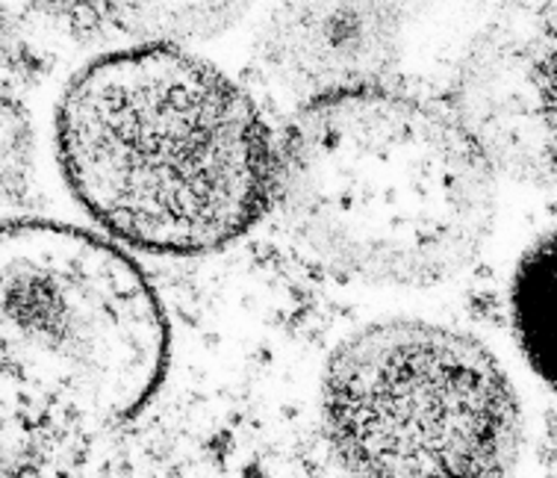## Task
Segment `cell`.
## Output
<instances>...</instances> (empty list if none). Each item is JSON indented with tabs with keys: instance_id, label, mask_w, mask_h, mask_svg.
Masks as SVG:
<instances>
[{
	"instance_id": "obj_1",
	"label": "cell",
	"mask_w": 557,
	"mask_h": 478,
	"mask_svg": "<svg viewBox=\"0 0 557 478\" xmlns=\"http://www.w3.org/2000/svg\"><path fill=\"white\" fill-rule=\"evenodd\" d=\"M57 145L83 210L153 255L215 252L277 198L281 151L260 110L181 45L148 41L83 69Z\"/></svg>"
},
{
	"instance_id": "obj_2",
	"label": "cell",
	"mask_w": 557,
	"mask_h": 478,
	"mask_svg": "<svg viewBox=\"0 0 557 478\" xmlns=\"http://www.w3.org/2000/svg\"><path fill=\"white\" fill-rule=\"evenodd\" d=\"M277 198L322 263L389 286L457 275L496 216L493 166L463 124L377 83L298 110L281 145Z\"/></svg>"
},
{
	"instance_id": "obj_3",
	"label": "cell",
	"mask_w": 557,
	"mask_h": 478,
	"mask_svg": "<svg viewBox=\"0 0 557 478\" xmlns=\"http://www.w3.org/2000/svg\"><path fill=\"white\" fill-rule=\"evenodd\" d=\"M169 367V322L143 269L57 222L3 231V381L12 407L60 428L133 419Z\"/></svg>"
},
{
	"instance_id": "obj_4",
	"label": "cell",
	"mask_w": 557,
	"mask_h": 478,
	"mask_svg": "<svg viewBox=\"0 0 557 478\" xmlns=\"http://www.w3.org/2000/svg\"><path fill=\"white\" fill-rule=\"evenodd\" d=\"M322 419L348 478H505L522 446L519 396L493 352L422 319L343 340Z\"/></svg>"
},
{
	"instance_id": "obj_5",
	"label": "cell",
	"mask_w": 557,
	"mask_h": 478,
	"mask_svg": "<svg viewBox=\"0 0 557 478\" xmlns=\"http://www.w3.org/2000/svg\"><path fill=\"white\" fill-rule=\"evenodd\" d=\"M457 122L493 169L557 186V0H513L457 77Z\"/></svg>"
},
{
	"instance_id": "obj_6",
	"label": "cell",
	"mask_w": 557,
	"mask_h": 478,
	"mask_svg": "<svg viewBox=\"0 0 557 478\" xmlns=\"http://www.w3.org/2000/svg\"><path fill=\"white\" fill-rule=\"evenodd\" d=\"M398 24L386 0H286L274 12L265 53L307 101L372 86L396 57Z\"/></svg>"
},
{
	"instance_id": "obj_7",
	"label": "cell",
	"mask_w": 557,
	"mask_h": 478,
	"mask_svg": "<svg viewBox=\"0 0 557 478\" xmlns=\"http://www.w3.org/2000/svg\"><path fill=\"white\" fill-rule=\"evenodd\" d=\"M510 319L528 367L557 390V231L540 236L519 260L510 284Z\"/></svg>"
},
{
	"instance_id": "obj_8",
	"label": "cell",
	"mask_w": 557,
	"mask_h": 478,
	"mask_svg": "<svg viewBox=\"0 0 557 478\" xmlns=\"http://www.w3.org/2000/svg\"><path fill=\"white\" fill-rule=\"evenodd\" d=\"M251 0H112V12L151 45L210 39L227 30Z\"/></svg>"
}]
</instances>
